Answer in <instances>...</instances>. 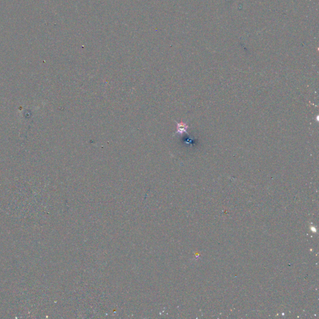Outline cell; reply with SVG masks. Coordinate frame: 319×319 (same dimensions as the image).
I'll return each mask as SVG.
<instances>
[{
    "label": "cell",
    "mask_w": 319,
    "mask_h": 319,
    "mask_svg": "<svg viewBox=\"0 0 319 319\" xmlns=\"http://www.w3.org/2000/svg\"><path fill=\"white\" fill-rule=\"evenodd\" d=\"M188 128V126L187 124L180 122V123H177V134H183V133H187V130Z\"/></svg>",
    "instance_id": "6da1fadb"
}]
</instances>
